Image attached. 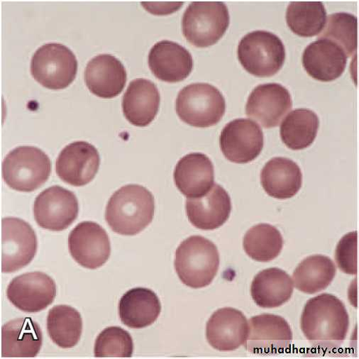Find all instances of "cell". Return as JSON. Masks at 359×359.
I'll return each mask as SVG.
<instances>
[{
  "label": "cell",
  "instance_id": "e0dca14e",
  "mask_svg": "<svg viewBox=\"0 0 359 359\" xmlns=\"http://www.w3.org/2000/svg\"><path fill=\"white\" fill-rule=\"evenodd\" d=\"M148 63L158 79L170 83L184 81L194 69L191 53L182 45L168 40L154 45L149 53Z\"/></svg>",
  "mask_w": 359,
  "mask_h": 359
},
{
  "label": "cell",
  "instance_id": "4dcf8cb0",
  "mask_svg": "<svg viewBox=\"0 0 359 359\" xmlns=\"http://www.w3.org/2000/svg\"><path fill=\"white\" fill-rule=\"evenodd\" d=\"M327 11L322 2H292L286 12L290 29L302 37H312L325 27Z\"/></svg>",
  "mask_w": 359,
  "mask_h": 359
},
{
  "label": "cell",
  "instance_id": "7c38bea8",
  "mask_svg": "<svg viewBox=\"0 0 359 359\" xmlns=\"http://www.w3.org/2000/svg\"><path fill=\"white\" fill-rule=\"evenodd\" d=\"M11 303L20 311L36 313L46 309L56 297V285L47 274L30 272L15 278L7 289Z\"/></svg>",
  "mask_w": 359,
  "mask_h": 359
},
{
  "label": "cell",
  "instance_id": "ba28073f",
  "mask_svg": "<svg viewBox=\"0 0 359 359\" xmlns=\"http://www.w3.org/2000/svg\"><path fill=\"white\" fill-rule=\"evenodd\" d=\"M230 23L229 10L222 2H194L182 20V31L187 41L198 48L215 44Z\"/></svg>",
  "mask_w": 359,
  "mask_h": 359
},
{
  "label": "cell",
  "instance_id": "4316f807",
  "mask_svg": "<svg viewBox=\"0 0 359 359\" xmlns=\"http://www.w3.org/2000/svg\"><path fill=\"white\" fill-rule=\"evenodd\" d=\"M294 290L293 281L284 271L278 268L263 270L254 278L251 295L262 309H275L287 303Z\"/></svg>",
  "mask_w": 359,
  "mask_h": 359
},
{
  "label": "cell",
  "instance_id": "ffe728a7",
  "mask_svg": "<svg viewBox=\"0 0 359 359\" xmlns=\"http://www.w3.org/2000/svg\"><path fill=\"white\" fill-rule=\"evenodd\" d=\"M173 177L176 187L187 198L202 197L215 185L212 162L201 153L189 154L180 160Z\"/></svg>",
  "mask_w": 359,
  "mask_h": 359
},
{
  "label": "cell",
  "instance_id": "83f0119b",
  "mask_svg": "<svg viewBox=\"0 0 359 359\" xmlns=\"http://www.w3.org/2000/svg\"><path fill=\"white\" fill-rule=\"evenodd\" d=\"M320 128L318 116L308 109H297L283 121L280 134L283 142L294 151L303 150L315 142Z\"/></svg>",
  "mask_w": 359,
  "mask_h": 359
},
{
  "label": "cell",
  "instance_id": "44dd1931",
  "mask_svg": "<svg viewBox=\"0 0 359 359\" xmlns=\"http://www.w3.org/2000/svg\"><path fill=\"white\" fill-rule=\"evenodd\" d=\"M302 62L305 70L312 78L322 82H330L344 74L347 57L336 43L326 39H318L305 49Z\"/></svg>",
  "mask_w": 359,
  "mask_h": 359
},
{
  "label": "cell",
  "instance_id": "8fae6325",
  "mask_svg": "<svg viewBox=\"0 0 359 359\" xmlns=\"http://www.w3.org/2000/svg\"><path fill=\"white\" fill-rule=\"evenodd\" d=\"M219 143L227 160L234 163H248L260 155L264 137L257 123L248 118H237L224 128Z\"/></svg>",
  "mask_w": 359,
  "mask_h": 359
},
{
  "label": "cell",
  "instance_id": "484cf974",
  "mask_svg": "<svg viewBox=\"0 0 359 359\" xmlns=\"http://www.w3.org/2000/svg\"><path fill=\"white\" fill-rule=\"evenodd\" d=\"M261 184L272 198H291L302 187L303 174L300 167L292 160L276 157L270 160L262 169Z\"/></svg>",
  "mask_w": 359,
  "mask_h": 359
},
{
  "label": "cell",
  "instance_id": "9a60e30c",
  "mask_svg": "<svg viewBox=\"0 0 359 359\" xmlns=\"http://www.w3.org/2000/svg\"><path fill=\"white\" fill-rule=\"evenodd\" d=\"M100 156L97 149L86 142H76L67 145L60 153L55 171L62 181L71 186L88 185L99 170Z\"/></svg>",
  "mask_w": 359,
  "mask_h": 359
},
{
  "label": "cell",
  "instance_id": "5b68a950",
  "mask_svg": "<svg viewBox=\"0 0 359 359\" xmlns=\"http://www.w3.org/2000/svg\"><path fill=\"white\" fill-rule=\"evenodd\" d=\"M51 161L40 149L22 146L11 151L3 164L6 184L20 192H33L47 181L51 172Z\"/></svg>",
  "mask_w": 359,
  "mask_h": 359
},
{
  "label": "cell",
  "instance_id": "7a4b0ae2",
  "mask_svg": "<svg viewBox=\"0 0 359 359\" xmlns=\"http://www.w3.org/2000/svg\"><path fill=\"white\" fill-rule=\"evenodd\" d=\"M155 200L144 187L128 185L116 191L110 198L105 219L113 231L125 236H135L153 221Z\"/></svg>",
  "mask_w": 359,
  "mask_h": 359
},
{
  "label": "cell",
  "instance_id": "836d02e7",
  "mask_svg": "<svg viewBox=\"0 0 359 359\" xmlns=\"http://www.w3.org/2000/svg\"><path fill=\"white\" fill-rule=\"evenodd\" d=\"M135 350L130 334L119 327H108L97 336L94 353L96 358H130Z\"/></svg>",
  "mask_w": 359,
  "mask_h": 359
},
{
  "label": "cell",
  "instance_id": "8992f818",
  "mask_svg": "<svg viewBox=\"0 0 359 359\" xmlns=\"http://www.w3.org/2000/svg\"><path fill=\"white\" fill-rule=\"evenodd\" d=\"M238 59L250 74L261 78L276 75L283 67L285 48L278 36L266 31H255L238 43Z\"/></svg>",
  "mask_w": 359,
  "mask_h": 359
},
{
  "label": "cell",
  "instance_id": "cb8c5ba5",
  "mask_svg": "<svg viewBox=\"0 0 359 359\" xmlns=\"http://www.w3.org/2000/svg\"><path fill=\"white\" fill-rule=\"evenodd\" d=\"M161 312L157 294L146 287H135L123 294L119 300V319L132 329H142L153 325Z\"/></svg>",
  "mask_w": 359,
  "mask_h": 359
},
{
  "label": "cell",
  "instance_id": "277c9868",
  "mask_svg": "<svg viewBox=\"0 0 359 359\" xmlns=\"http://www.w3.org/2000/svg\"><path fill=\"white\" fill-rule=\"evenodd\" d=\"M175 109L184 123L194 128H208L221 121L226 111V102L216 87L193 83L178 93Z\"/></svg>",
  "mask_w": 359,
  "mask_h": 359
},
{
  "label": "cell",
  "instance_id": "d4e9b609",
  "mask_svg": "<svg viewBox=\"0 0 359 359\" xmlns=\"http://www.w3.org/2000/svg\"><path fill=\"white\" fill-rule=\"evenodd\" d=\"M43 334L31 318H17L2 328V357L32 358L39 353Z\"/></svg>",
  "mask_w": 359,
  "mask_h": 359
},
{
  "label": "cell",
  "instance_id": "5bb4252c",
  "mask_svg": "<svg viewBox=\"0 0 359 359\" xmlns=\"http://www.w3.org/2000/svg\"><path fill=\"white\" fill-rule=\"evenodd\" d=\"M248 324L245 345L252 353L275 355L290 348L292 332L282 317L271 314L257 316L250 318Z\"/></svg>",
  "mask_w": 359,
  "mask_h": 359
},
{
  "label": "cell",
  "instance_id": "ac0fdd59",
  "mask_svg": "<svg viewBox=\"0 0 359 359\" xmlns=\"http://www.w3.org/2000/svg\"><path fill=\"white\" fill-rule=\"evenodd\" d=\"M84 79L93 94L100 98L111 99L123 91L128 74L124 65L116 57L100 54L87 65Z\"/></svg>",
  "mask_w": 359,
  "mask_h": 359
},
{
  "label": "cell",
  "instance_id": "52a82bcc",
  "mask_svg": "<svg viewBox=\"0 0 359 359\" xmlns=\"http://www.w3.org/2000/svg\"><path fill=\"white\" fill-rule=\"evenodd\" d=\"M78 61L73 51L62 43L39 47L32 57L31 74L36 81L50 90H62L75 80Z\"/></svg>",
  "mask_w": 359,
  "mask_h": 359
},
{
  "label": "cell",
  "instance_id": "e575fe53",
  "mask_svg": "<svg viewBox=\"0 0 359 359\" xmlns=\"http://www.w3.org/2000/svg\"><path fill=\"white\" fill-rule=\"evenodd\" d=\"M357 233L350 232L339 241L335 252L338 268L348 275L357 273Z\"/></svg>",
  "mask_w": 359,
  "mask_h": 359
},
{
  "label": "cell",
  "instance_id": "d6986e66",
  "mask_svg": "<svg viewBox=\"0 0 359 359\" xmlns=\"http://www.w3.org/2000/svg\"><path fill=\"white\" fill-rule=\"evenodd\" d=\"M248 320L241 311L224 308L212 314L206 325V337L214 348L221 351L236 350L245 345Z\"/></svg>",
  "mask_w": 359,
  "mask_h": 359
},
{
  "label": "cell",
  "instance_id": "30bf717a",
  "mask_svg": "<svg viewBox=\"0 0 359 359\" xmlns=\"http://www.w3.org/2000/svg\"><path fill=\"white\" fill-rule=\"evenodd\" d=\"M79 212L76 195L58 186L42 191L34 204L36 222L40 227L50 231L67 229L77 219Z\"/></svg>",
  "mask_w": 359,
  "mask_h": 359
},
{
  "label": "cell",
  "instance_id": "d6a6232c",
  "mask_svg": "<svg viewBox=\"0 0 359 359\" xmlns=\"http://www.w3.org/2000/svg\"><path fill=\"white\" fill-rule=\"evenodd\" d=\"M318 39H326L338 45L347 58L357 48V19L351 14L339 13L328 17Z\"/></svg>",
  "mask_w": 359,
  "mask_h": 359
},
{
  "label": "cell",
  "instance_id": "9c48e42d",
  "mask_svg": "<svg viewBox=\"0 0 359 359\" xmlns=\"http://www.w3.org/2000/svg\"><path fill=\"white\" fill-rule=\"evenodd\" d=\"M2 229V272L11 273L25 268L34 259L37 236L28 222L16 217L3 219Z\"/></svg>",
  "mask_w": 359,
  "mask_h": 359
},
{
  "label": "cell",
  "instance_id": "603a6c76",
  "mask_svg": "<svg viewBox=\"0 0 359 359\" xmlns=\"http://www.w3.org/2000/svg\"><path fill=\"white\" fill-rule=\"evenodd\" d=\"M160 103L156 86L149 80L138 79L130 83L123 96V114L132 125L144 128L154 121Z\"/></svg>",
  "mask_w": 359,
  "mask_h": 359
},
{
  "label": "cell",
  "instance_id": "7402d4cb",
  "mask_svg": "<svg viewBox=\"0 0 359 359\" xmlns=\"http://www.w3.org/2000/svg\"><path fill=\"white\" fill-rule=\"evenodd\" d=\"M231 212V198L217 184L205 196L188 198L187 201V213L190 222L202 230L219 228L228 220Z\"/></svg>",
  "mask_w": 359,
  "mask_h": 359
},
{
  "label": "cell",
  "instance_id": "1f68e13d",
  "mask_svg": "<svg viewBox=\"0 0 359 359\" xmlns=\"http://www.w3.org/2000/svg\"><path fill=\"white\" fill-rule=\"evenodd\" d=\"M243 247L247 255L259 262H269L277 258L283 247V238L275 226L259 224L245 234Z\"/></svg>",
  "mask_w": 359,
  "mask_h": 359
},
{
  "label": "cell",
  "instance_id": "f1b7e54d",
  "mask_svg": "<svg viewBox=\"0 0 359 359\" xmlns=\"http://www.w3.org/2000/svg\"><path fill=\"white\" fill-rule=\"evenodd\" d=\"M46 327L53 343L63 348H71L76 346L81 339L83 320L75 309L59 305L49 311Z\"/></svg>",
  "mask_w": 359,
  "mask_h": 359
},
{
  "label": "cell",
  "instance_id": "f546056e",
  "mask_svg": "<svg viewBox=\"0 0 359 359\" xmlns=\"http://www.w3.org/2000/svg\"><path fill=\"white\" fill-rule=\"evenodd\" d=\"M337 269L326 256L313 255L302 262L293 273L295 287L307 294H315L326 289L334 280Z\"/></svg>",
  "mask_w": 359,
  "mask_h": 359
},
{
  "label": "cell",
  "instance_id": "6da1fadb",
  "mask_svg": "<svg viewBox=\"0 0 359 359\" xmlns=\"http://www.w3.org/2000/svg\"><path fill=\"white\" fill-rule=\"evenodd\" d=\"M301 327L313 346L323 350L336 348L346 337L349 316L338 297L323 293L307 302L302 316Z\"/></svg>",
  "mask_w": 359,
  "mask_h": 359
},
{
  "label": "cell",
  "instance_id": "3957f363",
  "mask_svg": "<svg viewBox=\"0 0 359 359\" xmlns=\"http://www.w3.org/2000/svg\"><path fill=\"white\" fill-rule=\"evenodd\" d=\"M219 255L215 245L201 236H192L175 252V269L182 282L192 288L209 285L217 274Z\"/></svg>",
  "mask_w": 359,
  "mask_h": 359
},
{
  "label": "cell",
  "instance_id": "2e32d148",
  "mask_svg": "<svg viewBox=\"0 0 359 359\" xmlns=\"http://www.w3.org/2000/svg\"><path fill=\"white\" fill-rule=\"evenodd\" d=\"M292 97L287 88L278 83L255 88L246 105V114L266 129L279 126L292 108Z\"/></svg>",
  "mask_w": 359,
  "mask_h": 359
},
{
  "label": "cell",
  "instance_id": "4fadbf2b",
  "mask_svg": "<svg viewBox=\"0 0 359 359\" xmlns=\"http://www.w3.org/2000/svg\"><path fill=\"white\" fill-rule=\"evenodd\" d=\"M69 250L79 265L95 270L102 266L110 257L109 238L103 227L97 223L83 222L71 231Z\"/></svg>",
  "mask_w": 359,
  "mask_h": 359
}]
</instances>
